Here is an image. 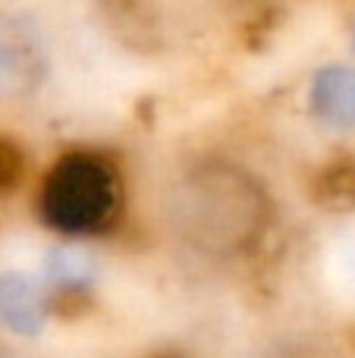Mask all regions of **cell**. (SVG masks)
Wrapping results in <instances>:
<instances>
[{
    "mask_svg": "<svg viewBox=\"0 0 355 358\" xmlns=\"http://www.w3.org/2000/svg\"><path fill=\"white\" fill-rule=\"evenodd\" d=\"M19 173H22V157L6 138H0V192L13 189Z\"/></svg>",
    "mask_w": 355,
    "mask_h": 358,
    "instance_id": "obj_3",
    "label": "cell"
},
{
    "mask_svg": "<svg viewBox=\"0 0 355 358\" xmlns=\"http://www.w3.org/2000/svg\"><path fill=\"white\" fill-rule=\"evenodd\" d=\"M170 217L182 239L198 252L230 255L261 233L268 204L245 173L224 164H205L176 182Z\"/></svg>",
    "mask_w": 355,
    "mask_h": 358,
    "instance_id": "obj_1",
    "label": "cell"
},
{
    "mask_svg": "<svg viewBox=\"0 0 355 358\" xmlns=\"http://www.w3.org/2000/svg\"><path fill=\"white\" fill-rule=\"evenodd\" d=\"M117 210V173L94 155H66L44 179L41 214L66 236L98 233Z\"/></svg>",
    "mask_w": 355,
    "mask_h": 358,
    "instance_id": "obj_2",
    "label": "cell"
}]
</instances>
